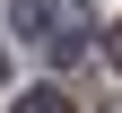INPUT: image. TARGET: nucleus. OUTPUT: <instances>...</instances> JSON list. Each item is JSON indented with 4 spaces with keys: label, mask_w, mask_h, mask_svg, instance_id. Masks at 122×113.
<instances>
[{
    "label": "nucleus",
    "mask_w": 122,
    "mask_h": 113,
    "mask_svg": "<svg viewBox=\"0 0 122 113\" xmlns=\"http://www.w3.org/2000/svg\"><path fill=\"white\" fill-rule=\"evenodd\" d=\"M9 18H18V35H35V44H52V35H61L52 0H9Z\"/></svg>",
    "instance_id": "obj_1"
},
{
    "label": "nucleus",
    "mask_w": 122,
    "mask_h": 113,
    "mask_svg": "<svg viewBox=\"0 0 122 113\" xmlns=\"http://www.w3.org/2000/svg\"><path fill=\"white\" fill-rule=\"evenodd\" d=\"M9 113H70V96H61V87H26Z\"/></svg>",
    "instance_id": "obj_2"
},
{
    "label": "nucleus",
    "mask_w": 122,
    "mask_h": 113,
    "mask_svg": "<svg viewBox=\"0 0 122 113\" xmlns=\"http://www.w3.org/2000/svg\"><path fill=\"white\" fill-rule=\"evenodd\" d=\"M105 52H113V70H122V26H113V35H105Z\"/></svg>",
    "instance_id": "obj_3"
},
{
    "label": "nucleus",
    "mask_w": 122,
    "mask_h": 113,
    "mask_svg": "<svg viewBox=\"0 0 122 113\" xmlns=\"http://www.w3.org/2000/svg\"><path fill=\"white\" fill-rule=\"evenodd\" d=\"M0 78H9V52H0Z\"/></svg>",
    "instance_id": "obj_4"
}]
</instances>
